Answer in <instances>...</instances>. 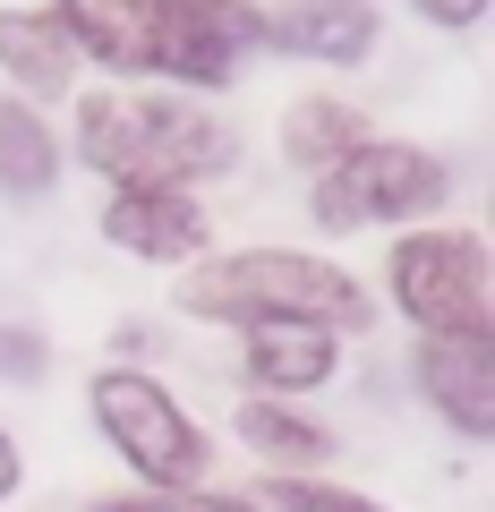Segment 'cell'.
<instances>
[{"label":"cell","instance_id":"6da1fadb","mask_svg":"<svg viewBox=\"0 0 495 512\" xmlns=\"http://www.w3.org/2000/svg\"><path fill=\"white\" fill-rule=\"evenodd\" d=\"M60 146H69V163H86L111 188H188V197L239 163V137L197 94H171V86L69 94V137Z\"/></svg>","mask_w":495,"mask_h":512},{"label":"cell","instance_id":"7a4b0ae2","mask_svg":"<svg viewBox=\"0 0 495 512\" xmlns=\"http://www.w3.org/2000/svg\"><path fill=\"white\" fill-rule=\"evenodd\" d=\"M180 316H197V325H316L333 333V342H350V333H376V299H367V282L350 274V265H333V256L316 248H231V256H197L180 274Z\"/></svg>","mask_w":495,"mask_h":512},{"label":"cell","instance_id":"3957f363","mask_svg":"<svg viewBox=\"0 0 495 512\" xmlns=\"http://www.w3.org/2000/svg\"><path fill=\"white\" fill-rule=\"evenodd\" d=\"M453 197V163L419 137H367L359 154H342L333 171L308 180V222L325 239L350 231H393V222H427Z\"/></svg>","mask_w":495,"mask_h":512},{"label":"cell","instance_id":"277c9868","mask_svg":"<svg viewBox=\"0 0 495 512\" xmlns=\"http://www.w3.org/2000/svg\"><path fill=\"white\" fill-rule=\"evenodd\" d=\"M86 410L103 427V444L120 453V470L137 487H205L214 478V436L188 419V402L146 367H94Z\"/></svg>","mask_w":495,"mask_h":512},{"label":"cell","instance_id":"5b68a950","mask_svg":"<svg viewBox=\"0 0 495 512\" xmlns=\"http://www.w3.org/2000/svg\"><path fill=\"white\" fill-rule=\"evenodd\" d=\"M385 299L410 316V333H487L495 282H487V239L461 222H427L385 248Z\"/></svg>","mask_w":495,"mask_h":512},{"label":"cell","instance_id":"8992f818","mask_svg":"<svg viewBox=\"0 0 495 512\" xmlns=\"http://www.w3.org/2000/svg\"><path fill=\"white\" fill-rule=\"evenodd\" d=\"M257 52H265V9L257 0H163L146 77L205 103V94H222Z\"/></svg>","mask_w":495,"mask_h":512},{"label":"cell","instance_id":"52a82bcc","mask_svg":"<svg viewBox=\"0 0 495 512\" xmlns=\"http://www.w3.org/2000/svg\"><path fill=\"white\" fill-rule=\"evenodd\" d=\"M94 231H103V248L137 256L154 274H188L197 256H214V214L188 188H111Z\"/></svg>","mask_w":495,"mask_h":512},{"label":"cell","instance_id":"ba28073f","mask_svg":"<svg viewBox=\"0 0 495 512\" xmlns=\"http://www.w3.org/2000/svg\"><path fill=\"white\" fill-rule=\"evenodd\" d=\"M410 384L461 444H487L495 436V325L487 333H419L410 342Z\"/></svg>","mask_w":495,"mask_h":512},{"label":"cell","instance_id":"9c48e42d","mask_svg":"<svg viewBox=\"0 0 495 512\" xmlns=\"http://www.w3.org/2000/svg\"><path fill=\"white\" fill-rule=\"evenodd\" d=\"M385 43L376 0H282L265 9V52L299 60V69H367Z\"/></svg>","mask_w":495,"mask_h":512},{"label":"cell","instance_id":"30bf717a","mask_svg":"<svg viewBox=\"0 0 495 512\" xmlns=\"http://www.w3.org/2000/svg\"><path fill=\"white\" fill-rule=\"evenodd\" d=\"M342 376V342L316 325H248L239 333V384L257 402H299Z\"/></svg>","mask_w":495,"mask_h":512},{"label":"cell","instance_id":"8fae6325","mask_svg":"<svg viewBox=\"0 0 495 512\" xmlns=\"http://www.w3.org/2000/svg\"><path fill=\"white\" fill-rule=\"evenodd\" d=\"M77 43L69 26L52 18V9H0V77H9V94L18 103H69L77 94Z\"/></svg>","mask_w":495,"mask_h":512},{"label":"cell","instance_id":"7c38bea8","mask_svg":"<svg viewBox=\"0 0 495 512\" xmlns=\"http://www.w3.org/2000/svg\"><path fill=\"white\" fill-rule=\"evenodd\" d=\"M60 26H69L77 60H94L103 77H146L154 60V18L163 0H43Z\"/></svg>","mask_w":495,"mask_h":512},{"label":"cell","instance_id":"4fadbf2b","mask_svg":"<svg viewBox=\"0 0 495 512\" xmlns=\"http://www.w3.org/2000/svg\"><path fill=\"white\" fill-rule=\"evenodd\" d=\"M231 436H239V453H257L265 461V478H316L333 461V427L325 419H308L299 402H248L231 410Z\"/></svg>","mask_w":495,"mask_h":512},{"label":"cell","instance_id":"5bb4252c","mask_svg":"<svg viewBox=\"0 0 495 512\" xmlns=\"http://www.w3.org/2000/svg\"><path fill=\"white\" fill-rule=\"evenodd\" d=\"M69 171V146H60V128L43 120L35 103L18 94H0V197L9 205H43Z\"/></svg>","mask_w":495,"mask_h":512},{"label":"cell","instance_id":"9a60e30c","mask_svg":"<svg viewBox=\"0 0 495 512\" xmlns=\"http://www.w3.org/2000/svg\"><path fill=\"white\" fill-rule=\"evenodd\" d=\"M376 128H367V111L350 103V94H291L282 103V163L291 171H333L342 154H359Z\"/></svg>","mask_w":495,"mask_h":512},{"label":"cell","instance_id":"2e32d148","mask_svg":"<svg viewBox=\"0 0 495 512\" xmlns=\"http://www.w3.org/2000/svg\"><path fill=\"white\" fill-rule=\"evenodd\" d=\"M265 512H393V504H376L367 487H342V478H265V487H248Z\"/></svg>","mask_w":495,"mask_h":512},{"label":"cell","instance_id":"e0dca14e","mask_svg":"<svg viewBox=\"0 0 495 512\" xmlns=\"http://www.w3.org/2000/svg\"><path fill=\"white\" fill-rule=\"evenodd\" d=\"M94 512H265L248 487H137V495H103Z\"/></svg>","mask_w":495,"mask_h":512},{"label":"cell","instance_id":"ac0fdd59","mask_svg":"<svg viewBox=\"0 0 495 512\" xmlns=\"http://www.w3.org/2000/svg\"><path fill=\"white\" fill-rule=\"evenodd\" d=\"M52 376V342L35 325H0V384H43Z\"/></svg>","mask_w":495,"mask_h":512},{"label":"cell","instance_id":"d6986e66","mask_svg":"<svg viewBox=\"0 0 495 512\" xmlns=\"http://www.w3.org/2000/svg\"><path fill=\"white\" fill-rule=\"evenodd\" d=\"M410 18H427V26H444V35H470L478 18H487V0H402Z\"/></svg>","mask_w":495,"mask_h":512},{"label":"cell","instance_id":"ffe728a7","mask_svg":"<svg viewBox=\"0 0 495 512\" xmlns=\"http://www.w3.org/2000/svg\"><path fill=\"white\" fill-rule=\"evenodd\" d=\"M18 487H26V453H18V436L0 427V504H9Z\"/></svg>","mask_w":495,"mask_h":512}]
</instances>
